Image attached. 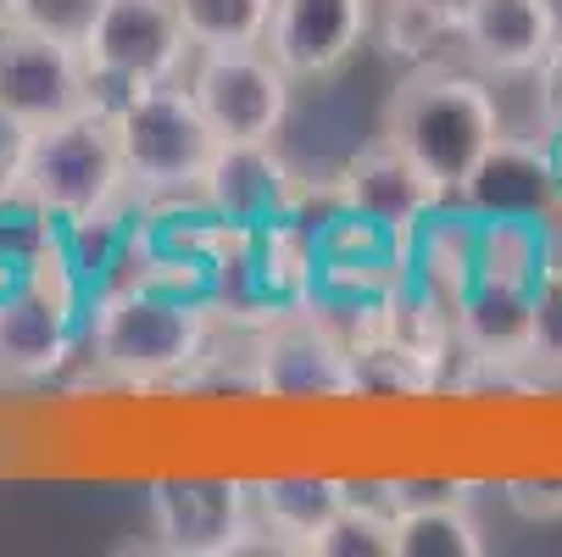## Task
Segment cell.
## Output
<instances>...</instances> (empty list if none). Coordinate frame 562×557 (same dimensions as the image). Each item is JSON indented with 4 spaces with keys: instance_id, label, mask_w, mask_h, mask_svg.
Wrapping results in <instances>:
<instances>
[{
    "instance_id": "cell-18",
    "label": "cell",
    "mask_w": 562,
    "mask_h": 557,
    "mask_svg": "<svg viewBox=\"0 0 562 557\" xmlns=\"http://www.w3.org/2000/svg\"><path fill=\"white\" fill-rule=\"evenodd\" d=\"M462 34V0H373V45L401 62L424 67L440 62Z\"/></svg>"
},
{
    "instance_id": "cell-14",
    "label": "cell",
    "mask_w": 562,
    "mask_h": 557,
    "mask_svg": "<svg viewBox=\"0 0 562 557\" xmlns=\"http://www.w3.org/2000/svg\"><path fill=\"white\" fill-rule=\"evenodd\" d=\"M301 190L306 185L290 174V163L273 145H223L201 185V207L228 229H268L295 218Z\"/></svg>"
},
{
    "instance_id": "cell-20",
    "label": "cell",
    "mask_w": 562,
    "mask_h": 557,
    "mask_svg": "<svg viewBox=\"0 0 562 557\" xmlns=\"http://www.w3.org/2000/svg\"><path fill=\"white\" fill-rule=\"evenodd\" d=\"M479 274L491 279H540L546 274V241H540V212H485L479 218Z\"/></svg>"
},
{
    "instance_id": "cell-26",
    "label": "cell",
    "mask_w": 562,
    "mask_h": 557,
    "mask_svg": "<svg viewBox=\"0 0 562 557\" xmlns=\"http://www.w3.org/2000/svg\"><path fill=\"white\" fill-rule=\"evenodd\" d=\"M429 502H473V480L462 474H395V508H429Z\"/></svg>"
},
{
    "instance_id": "cell-22",
    "label": "cell",
    "mask_w": 562,
    "mask_h": 557,
    "mask_svg": "<svg viewBox=\"0 0 562 557\" xmlns=\"http://www.w3.org/2000/svg\"><path fill=\"white\" fill-rule=\"evenodd\" d=\"M101 12H106V0H7V23L61 40V45H78V51L90 45Z\"/></svg>"
},
{
    "instance_id": "cell-27",
    "label": "cell",
    "mask_w": 562,
    "mask_h": 557,
    "mask_svg": "<svg viewBox=\"0 0 562 557\" xmlns=\"http://www.w3.org/2000/svg\"><path fill=\"white\" fill-rule=\"evenodd\" d=\"M29 145H34V129L18 123L12 112H0V207L23 196V179H29Z\"/></svg>"
},
{
    "instance_id": "cell-17",
    "label": "cell",
    "mask_w": 562,
    "mask_h": 557,
    "mask_svg": "<svg viewBox=\"0 0 562 557\" xmlns=\"http://www.w3.org/2000/svg\"><path fill=\"white\" fill-rule=\"evenodd\" d=\"M407 279L435 296L446 312L462 307V296L479 279V212H451L440 207L407 246Z\"/></svg>"
},
{
    "instance_id": "cell-19",
    "label": "cell",
    "mask_w": 562,
    "mask_h": 557,
    "mask_svg": "<svg viewBox=\"0 0 562 557\" xmlns=\"http://www.w3.org/2000/svg\"><path fill=\"white\" fill-rule=\"evenodd\" d=\"M485 524L473 502H429L395 513V557H485Z\"/></svg>"
},
{
    "instance_id": "cell-6",
    "label": "cell",
    "mask_w": 562,
    "mask_h": 557,
    "mask_svg": "<svg viewBox=\"0 0 562 557\" xmlns=\"http://www.w3.org/2000/svg\"><path fill=\"white\" fill-rule=\"evenodd\" d=\"M145 519L156 552L173 557L262 552L251 480H239V474H156L145 486Z\"/></svg>"
},
{
    "instance_id": "cell-23",
    "label": "cell",
    "mask_w": 562,
    "mask_h": 557,
    "mask_svg": "<svg viewBox=\"0 0 562 557\" xmlns=\"http://www.w3.org/2000/svg\"><path fill=\"white\" fill-rule=\"evenodd\" d=\"M317 557H395V513L346 497L340 519L317 541Z\"/></svg>"
},
{
    "instance_id": "cell-15",
    "label": "cell",
    "mask_w": 562,
    "mask_h": 557,
    "mask_svg": "<svg viewBox=\"0 0 562 557\" xmlns=\"http://www.w3.org/2000/svg\"><path fill=\"white\" fill-rule=\"evenodd\" d=\"M540 285V279H535ZM535 285L479 274L457 307V341L479 357L485 385L507 374H529V330H535Z\"/></svg>"
},
{
    "instance_id": "cell-8",
    "label": "cell",
    "mask_w": 562,
    "mask_h": 557,
    "mask_svg": "<svg viewBox=\"0 0 562 557\" xmlns=\"http://www.w3.org/2000/svg\"><path fill=\"white\" fill-rule=\"evenodd\" d=\"M85 56L101 78V96H117L139 85H179V78H190L195 45L184 34L179 0H106Z\"/></svg>"
},
{
    "instance_id": "cell-31",
    "label": "cell",
    "mask_w": 562,
    "mask_h": 557,
    "mask_svg": "<svg viewBox=\"0 0 562 557\" xmlns=\"http://www.w3.org/2000/svg\"><path fill=\"white\" fill-rule=\"evenodd\" d=\"M0 23H7V0H0Z\"/></svg>"
},
{
    "instance_id": "cell-12",
    "label": "cell",
    "mask_w": 562,
    "mask_h": 557,
    "mask_svg": "<svg viewBox=\"0 0 562 557\" xmlns=\"http://www.w3.org/2000/svg\"><path fill=\"white\" fill-rule=\"evenodd\" d=\"M373 40V0H273L268 51L295 78H335Z\"/></svg>"
},
{
    "instance_id": "cell-16",
    "label": "cell",
    "mask_w": 562,
    "mask_h": 557,
    "mask_svg": "<svg viewBox=\"0 0 562 557\" xmlns=\"http://www.w3.org/2000/svg\"><path fill=\"white\" fill-rule=\"evenodd\" d=\"M251 508L262 552L317 557V541L346 508V480L340 474H262L251 480Z\"/></svg>"
},
{
    "instance_id": "cell-13",
    "label": "cell",
    "mask_w": 562,
    "mask_h": 557,
    "mask_svg": "<svg viewBox=\"0 0 562 557\" xmlns=\"http://www.w3.org/2000/svg\"><path fill=\"white\" fill-rule=\"evenodd\" d=\"M557 40V0H462L457 45L468 51V67H479L485 78H535Z\"/></svg>"
},
{
    "instance_id": "cell-11",
    "label": "cell",
    "mask_w": 562,
    "mask_h": 557,
    "mask_svg": "<svg viewBox=\"0 0 562 557\" xmlns=\"http://www.w3.org/2000/svg\"><path fill=\"white\" fill-rule=\"evenodd\" d=\"M335 190H340L346 212H357V218L390 229L395 241H407V246H413V234H418L440 207H451V196H446L390 134L368 140V145L351 156V163L340 168V179H335Z\"/></svg>"
},
{
    "instance_id": "cell-9",
    "label": "cell",
    "mask_w": 562,
    "mask_h": 557,
    "mask_svg": "<svg viewBox=\"0 0 562 557\" xmlns=\"http://www.w3.org/2000/svg\"><path fill=\"white\" fill-rule=\"evenodd\" d=\"M95 101H106L101 78L78 45L29 34L18 23L0 29V112H12L29 129H45Z\"/></svg>"
},
{
    "instance_id": "cell-4",
    "label": "cell",
    "mask_w": 562,
    "mask_h": 557,
    "mask_svg": "<svg viewBox=\"0 0 562 557\" xmlns=\"http://www.w3.org/2000/svg\"><path fill=\"white\" fill-rule=\"evenodd\" d=\"M123 196H134V185L106 101L34 129L23 201H34L50 223H61L67 234H85L95 223H112Z\"/></svg>"
},
{
    "instance_id": "cell-1",
    "label": "cell",
    "mask_w": 562,
    "mask_h": 557,
    "mask_svg": "<svg viewBox=\"0 0 562 557\" xmlns=\"http://www.w3.org/2000/svg\"><path fill=\"white\" fill-rule=\"evenodd\" d=\"M217 341V312L206 290L168 279H123L106 285L85 318V357L101 385L117 390H168L195 374Z\"/></svg>"
},
{
    "instance_id": "cell-7",
    "label": "cell",
    "mask_w": 562,
    "mask_h": 557,
    "mask_svg": "<svg viewBox=\"0 0 562 557\" xmlns=\"http://www.w3.org/2000/svg\"><path fill=\"white\" fill-rule=\"evenodd\" d=\"M190 96L223 145H279L295 101V78L279 67L268 45L239 51H195Z\"/></svg>"
},
{
    "instance_id": "cell-30",
    "label": "cell",
    "mask_w": 562,
    "mask_h": 557,
    "mask_svg": "<svg viewBox=\"0 0 562 557\" xmlns=\"http://www.w3.org/2000/svg\"><path fill=\"white\" fill-rule=\"evenodd\" d=\"M546 179H551V196L562 201V134H551V156H546Z\"/></svg>"
},
{
    "instance_id": "cell-24",
    "label": "cell",
    "mask_w": 562,
    "mask_h": 557,
    "mask_svg": "<svg viewBox=\"0 0 562 557\" xmlns=\"http://www.w3.org/2000/svg\"><path fill=\"white\" fill-rule=\"evenodd\" d=\"M529 379L535 385H562V274H540V285H535Z\"/></svg>"
},
{
    "instance_id": "cell-5",
    "label": "cell",
    "mask_w": 562,
    "mask_h": 557,
    "mask_svg": "<svg viewBox=\"0 0 562 557\" xmlns=\"http://www.w3.org/2000/svg\"><path fill=\"white\" fill-rule=\"evenodd\" d=\"M78 341L85 324H78V279L67 252L0 285V385L23 390L56 379L78 357Z\"/></svg>"
},
{
    "instance_id": "cell-3",
    "label": "cell",
    "mask_w": 562,
    "mask_h": 557,
    "mask_svg": "<svg viewBox=\"0 0 562 557\" xmlns=\"http://www.w3.org/2000/svg\"><path fill=\"white\" fill-rule=\"evenodd\" d=\"M106 107H112V123H117V145H123L134 196L145 207L201 201V185L217 163L223 140L201 118L184 78L179 85L117 90V96H106Z\"/></svg>"
},
{
    "instance_id": "cell-10",
    "label": "cell",
    "mask_w": 562,
    "mask_h": 557,
    "mask_svg": "<svg viewBox=\"0 0 562 557\" xmlns=\"http://www.w3.org/2000/svg\"><path fill=\"white\" fill-rule=\"evenodd\" d=\"M257 363H262V396H273V402H295V408L357 402L351 346L306 307L257 330Z\"/></svg>"
},
{
    "instance_id": "cell-28",
    "label": "cell",
    "mask_w": 562,
    "mask_h": 557,
    "mask_svg": "<svg viewBox=\"0 0 562 557\" xmlns=\"http://www.w3.org/2000/svg\"><path fill=\"white\" fill-rule=\"evenodd\" d=\"M535 96H540L546 129L562 134V40H557V51H551V56L540 62V73H535Z\"/></svg>"
},
{
    "instance_id": "cell-2",
    "label": "cell",
    "mask_w": 562,
    "mask_h": 557,
    "mask_svg": "<svg viewBox=\"0 0 562 557\" xmlns=\"http://www.w3.org/2000/svg\"><path fill=\"white\" fill-rule=\"evenodd\" d=\"M496 78L479 67H451V62H424L407 67L401 85L384 101V134L413 156V163L451 196L468 201L507 145L502 129V101Z\"/></svg>"
},
{
    "instance_id": "cell-29",
    "label": "cell",
    "mask_w": 562,
    "mask_h": 557,
    "mask_svg": "<svg viewBox=\"0 0 562 557\" xmlns=\"http://www.w3.org/2000/svg\"><path fill=\"white\" fill-rule=\"evenodd\" d=\"M540 241H546V274H562V201L540 212Z\"/></svg>"
},
{
    "instance_id": "cell-25",
    "label": "cell",
    "mask_w": 562,
    "mask_h": 557,
    "mask_svg": "<svg viewBox=\"0 0 562 557\" xmlns=\"http://www.w3.org/2000/svg\"><path fill=\"white\" fill-rule=\"evenodd\" d=\"M502 502L529 524H562V474H513L502 480Z\"/></svg>"
},
{
    "instance_id": "cell-21",
    "label": "cell",
    "mask_w": 562,
    "mask_h": 557,
    "mask_svg": "<svg viewBox=\"0 0 562 557\" xmlns=\"http://www.w3.org/2000/svg\"><path fill=\"white\" fill-rule=\"evenodd\" d=\"M179 18L195 51H239L268 45L273 0H179Z\"/></svg>"
}]
</instances>
